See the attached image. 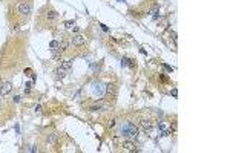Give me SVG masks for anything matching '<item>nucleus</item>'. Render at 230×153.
Wrapping results in <instances>:
<instances>
[{
    "label": "nucleus",
    "instance_id": "obj_1",
    "mask_svg": "<svg viewBox=\"0 0 230 153\" xmlns=\"http://www.w3.org/2000/svg\"><path fill=\"white\" fill-rule=\"evenodd\" d=\"M121 133H123V136H126V138H137L138 129L132 123H124L121 126Z\"/></svg>",
    "mask_w": 230,
    "mask_h": 153
},
{
    "label": "nucleus",
    "instance_id": "obj_14",
    "mask_svg": "<svg viewBox=\"0 0 230 153\" xmlns=\"http://www.w3.org/2000/svg\"><path fill=\"white\" fill-rule=\"evenodd\" d=\"M75 25V22H66V28H72Z\"/></svg>",
    "mask_w": 230,
    "mask_h": 153
},
{
    "label": "nucleus",
    "instance_id": "obj_12",
    "mask_svg": "<svg viewBox=\"0 0 230 153\" xmlns=\"http://www.w3.org/2000/svg\"><path fill=\"white\" fill-rule=\"evenodd\" d=\"M61 67H63V69H64V71H69V69H71V67H72V60H68V61H63V63H61Z\"/></svg>",
    "mask_w": 230,
    "mask_h": 153
},
{
    "label": "nucleus",
    "instance_id": "obj_6",
    "mask_svg": "<svg viewBox=\"0 0 230 153\" xmlns=\"http://www.w3.org/2000/svg\"><path fill=\"white\" fill-rule=\"evenodd\" d=\"M58 19V14L54 11V9H48L46 11V20H49V22H55Z\"/></svg>",
    "mask_w": 230,
    "mask_h": 153
},
{
    "label": "nucleus",
    "instance_id": "obj_8",
    "mask_svg": "<svg viewBox=\"0 0 230 153\" xmlns=\"http://www.w3.org/2000/svg\"><path fill=\"white\" fill-rule=\"evenodd\" d=\"M123 147H124V150H127V151H134V150H137V145H135L132 141H126V142L123 144Z\"/></svg>",
    "mask_w": 230,
    "mask_h": 153
},
{
    "label": "nucleus",
    "instance_id": "obj_7",
    "mask_svg": "<svg viewBox=\"0 0 230 153\" xmlns=\"http://www.w3.org/2000/svg\"><path fill=\"white\" fill-rule=\"evenodd\" d=\"M46 142L49 145H54L57 142V135L55 133H48V136H46Z\"/></svg>",
    "mask_w": 230,
    "mask_h": 153
},
{
    "label": "nucleus",
    "instance_id": "obj_9",
    "mask_svg": "<svg viewBox=\"0 0 230 153\" xmlns=\"http://www.w3.org/2000/svg\"><path fill=\"white\" fill-rule=\"evenodd\" d=\"M69 44H71V41H68L66 38H61L58 49H60V50H68V49H69Z\"/></svg>",
    "mask_w": 230,
    "mask_h": 153
},
{
    "label": "nucleus",
    "instance_id": "obj_4",
    "mask_svg": "<svg viewBox=\"0 0 230 153\" xmlns=\"http://www.w3.org/2000/svg\"><path fill=\"white\" fill-rule=\"evenodd\" d=\"M11 90H12V84L9 81H2V83H0V95H2V96L8 95Z\"/></svg>",
    "mask_w": 230,
    "mask_h": 153
},
{
    "label": "nucleus",
    "instance_id": "obj_5",
    "mask_svg": "<svg viewBox=\"0 0 230 153\" xmlns=\"http://www.w3.org/2000/svg\"><path fill=\"white\" fill-rule=\"evenodd\" d=\"M140 126H141L143 130H146V132H151L152 127H154V124H152L151 120H141V121H140Z\"/></svg>",
    "mask_w": 230,
    "mask_h": 153
},
{
    "label": "nucleus",
    "instance_id": "obj_11",
    "mask_svg": "<svg viewBox=\"0 0 230 153\" xmlns=\"http://www.w3.org/2000/svg\"><path fill=\"white\" fill-rule=\"evenodd\" d=\"M103 107H106V104H103V103H97V104H94V106H91L89 109H91L92 112H98V110H101Z\"/></svg>",
    "mask_w": 230,
    "mask_h": 153
},
{
    "label": "nucleus",
    "instance_id": "obj_13",
    "mask_svg": "<svg viewBox=\"0 0 230 153\" xmlns=\"http://www.w3.org/2000/svg\"><path fill=\"white\" fill-rule=\"evenodd\" d=\"M58 46H60V43H58L57 40H52L51 43H49V47H51L52 50H55V49H58Z\"/></svg>",
    "mask_w": 230,
    "mask_h": 153
},
{
    "label": "nucleus",
    "instance_id": "obj_3",
    "mask_svg": "<svg viewBox=\"0 0 230 153\" xmlns=\"http://www.w3.org/2000/svg\"><path fill=\"white\" fill-rule=\"evenodd\" d=\"M71 43L74 46H83V44H86V37L83 34H74L71 37Z\"/></svg>",
    "mask_w": 230,
    "mask_h": 153
},
{
    "label": "nucleus",
    "instance_id": "obj_10",
    "mask_svg": "<svg viewBox=\"0 0 230 153\" xmlns=\"http://www.w3.org/2000/svg\"><path fill=\"white\" fill-rule=\"evenodd\" d=\"M55 77L57 78H64V77H66V71H64L63 67H57V69H55Z\"/></svg>",
    "mask_w": 230,
    "mask_h": 153
},
{
    "label": "nucleus",
    "instance_id": "obj_15",
    "mask_svg": "<svg viewBox=\"0 0 230 153\" xmlns=\"http://www.w3.org/2000/svg\"><path fill=\"white\" fill-rule=\"evenodd\" d=\"M2 107H3V96L0 95V109H2Z\"/></svg>",
    "mask_w": 230,
    "mask_h": 153
},
{
    "label": "nucleus",
    "instance_id": "obj_2",
    "mask_svg": "<svg viewBox=\"0 0 230 153\" xmlns=\"http://www.w3.org/2000/svg\"><path fill=\"white\" fill-rule=\"evenodd\" d=\"M17 12L22 17H29L31 12H32V3L29 0H22V2L17 5Z\"/></svg>",
    "mask_w": 230,
    "mask_h": 153
}]
</instances>
